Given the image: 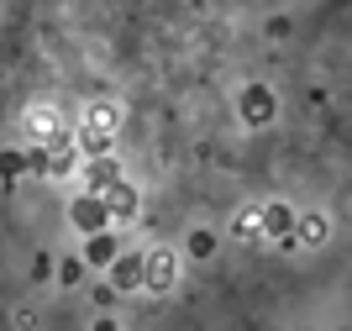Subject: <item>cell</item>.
I'll use <instances>...</instances> for the list:
<instances>
[{"mask_svg": "<svg viewBox=\"0 0 352 331\" xmlns=\"http://www.w3.org/2000/svg\"><path fill=\"white\" fill-rule=\"evenodd\" d=\"M132 189H111V211H121V216H126V211H132Z\"/></svg>", "mask_w": 352, "mask_h": 331, "instance_id": "cell-6", "label": "cell"}, {"mask_svg": "<svg viewBox=\"0 0 352 331\" xmlns=\"http://www.w3.org/2000/svg\"><path fill=\"white\" fill-rule=\"evenodd\" d=\"M168 279H174V263H168V258H163V253H158V258H142V284H168Z\"/></svg>", "mask_w": 352, "mask_h": 331, "instance_id": "cell-4", "label": "cell"}, {"mask_svg": "<svg viewBox=\"0 0 352 331\" xmlns=\"http://www.w3.org/2000/svg\"><path fill=\"white\" fill-rule=\"evenodd\" d=\"M190 253H195V258H210V253H216V242H210L206 231H195V237H190Z\"/></svg>", "mask_w": 352, "mask_h": 331, "instance_id": "cell-5", "label": "cell"}, {"mask_svg": "<svg viewBox=\"0 0 352 331\" xmlns=\"http://www.w3.org/2000/svg\"><path fill=\"white\" fill-rule=\"evenodd\" d=\"M85 263H116V237H105V231H95L85 247Z\"/></svg>", "mask_w": 352, "mask_h": 331, "instance_id": "cell-3", "label": "cell"}, {"mask_svg": "<svg viewBox=\"0 0 352 331\" xmlns=\"http://www.w3.org/2000/svg\"><path fill=\"white\" fill-rule=\"evenodd\" d=\"M79 274H85V268H79V258L63 263V284H79Z\"/></svg>", "mask_w": 352, "mask_h": 331, "instance_id": "cell-7", "label": "cell"}, {"mask_svg": "<svg viewBox=\"0 0 352 331\" xmlns=\"http://www.w3.org/2000/svg\"><path fill=\"white\" fill-rule=\"evenodd\" d=\"M111 284H116V289H137V284H142V258H137V253H132V258H116V263H111Z\"/></svg>", "mask_w": 352, "mask_h": 331, "instance_id": "cell-2", "label": "cell"}, {"mask_svg": "<svg viewBox=\"0 0 352 331\" xmlns=\"http://www.w3.org/2000/svg\"><path fill=\"white\" fill-rule=\"evenodd\" d=\"M74 226L79 231H100L105 226V216H111V205H100V200H74Z\"/></svg>", "mask_w": 352, "mask_h": 331, "instance_id": "cell-1", "label": "cell"}, {"mask_svg": "<svg viewBox=\"0 0 352 331\" xmlns=\"http://www.w3.org/2000/svg\"><path fill=\"white\" fill-rule=\"evenodd\" d=\"M248 100H252V116H268V95H263V89H252Z\"/></svg>", "mask_w": 352, "mask_h": 331, "instance_id": "cell-8", "label": "cell"}]
</instances>
